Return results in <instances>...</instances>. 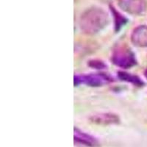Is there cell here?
Wrapping results in <instances>:
<instances>
[{
    "instance_id": "4",
    "label": "cell",
    "mask_w": 147,
    "mask_h": 147,
    "mask_svg": "<svg viewBox=\"0 0 147 147\" xmlns=\"http://www.w3.org/2000/svg\"><path fill=\"white\" fill-rule=\"evenodd\" d=\"M119 7L132 16H141L146 10V0H116Z\"/></svg>"
},
{
    "instance_id": "6",
    "label": "cell",
    "mask_w": 147,
    "mask_h": 147,
    "mask_svg": "<svg viewBox=\"0 0 147 147\" xmlns=\"http://www.w3.org/2000/svg\"><path fill=\"white\" fill-rule=\"evenodd\" d=\"M131 42L136 47H147V26L140 25L135 28L130 36Z\"/></svg>"
},
{
    "instance_id": "1",
    "label": "cell",
    "mask_w": 147,
    "mask_h": 147,
    "mask_svg": "<svg viewBox=\"0 0 147 147\" xmlns=\"http://www.w3.org/2000/svg\"><path fill=\"white\" fill-rule=\"evenodd\" d=\"M79 23L82 32L94 35L107 27L109 23L108 14L100 7H90L82 13Z\"/></svg>"
},
{
    "instance_id": "3",
    "label": "cell",
    "mask_w": 147,
    "mask_h": 147,
    "mask_svg": "<svg viewBox=\"0 0 147 147\" xmlns=\"http://www.w3.org/2000/svg\"><path fill=\"white\" fill-rule=\"evenodd\" d=\"M110 81H111V78L104 74H91L88 75L74 77V85H75L85 84L92 87H98V86H102L105 84H107Z\"/></svg>"
},
{
    "instance_id": "7",
    "label": "cell",
    "mask_w": 147,
    "mask_h": 147,
    "mask_svg": "<svg viewBox=\"0 0 147 147\" xmlns=\"http://www.w3.org/2000/svg\"><path fill=\"white\" fill-rule=\"evenodd\" d=\"M90 119L93 123L101 124V125L117 124L120 122V119L116 114L108 113L92 115Z\"/></svg>"
},
{
    "instance_id": "9",
    "label": "cell",
    "mask_w": 147,
    "mask_h": 147,
    "mask_svg": "<svg viewBox=\"0 0 147 147\" xmlns=\"http://www.w3.org/2000/svg\"><path fill=\"white\" fill-rule=\"evenodd\" d=\"M89 65L92 68H95V69H104L105 67V64L102 61H98V60H92L89 62Z\"/></svg>"
},
{
    "instance_id": "2",
    "label": "cell",
    "mask_w": 147,
    "mask_h": 147,
    "mask_svg": "<svg viewBox=\"0 0 147 147\" xmlns=\"http://www.w3.org/2000/svg\"><path fill=\"white\" fill-rule=\"evenodd\" d=\"M111 59L114 65L122 69H129L137 63L136 55L127 46H119L115 49Z\"/></svg>"
},
{
    "instance_id": "8",
    "label": "cell",
    "mask_w": 147,
    "mask_h": 147,
    "mask_svg": "<svg viewBox=\"0 0 147 147\" xmlns=\"http://www.w3.org/2000/svg\"><path fill=\"white\" fill-rule=\"evenodd\" d=\"M118 75H119V77L121 80L125 81V82H129V83H132L133 85H138V86H141V85H144L143 81L137 76L132 75V74L124 71L119 72Z\"/></svg>"
},
{
    "instance_id": "5",
    "label": "cell",
    "mask_w": 147,
    "mask_h": 147,
    "mask_svg": "<svg viewBox=\"0 0 147 147\" xmlns=\"http://www.w3.org/2000/svg\"><path fill=\"white\" fill-rule=\"evenodd\" d=\"M74 140L77 145L85 147H97L99 143L96 138L86 132H82L78 128L74 129Z\"/></svg>"
},
{
    "instance_id": "10",
    "label": "cell",
    "mask_w": 147,
    "mask_h": 147,
    "mask_svg": "<svg viewBox=\"0 0 147 147\" xmlns=\"http://www.w3.org/2000/svg\"><path fill=\"white\" fill-rule=\"evenodd\" d=\"M144 75H145V77H146V78H147V70L146 71H145V73H144Z\"/></svg>"
}]
</instances>
